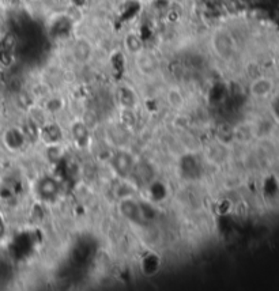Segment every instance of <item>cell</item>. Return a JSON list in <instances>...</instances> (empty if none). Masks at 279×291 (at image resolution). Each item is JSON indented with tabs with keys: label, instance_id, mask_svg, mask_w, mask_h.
<instances>
[{
	"label": "cell",
	"instance_id": "obj_1",
	"mask_svg": "<svg viewBox=\"0 0 279 291\" xmlns=\"http://www.w3.org/2000/svg\"><path fill=\"white\" fill-rule=\"evenodd\" d=\"M126 42H127V48L130 49V50H132V52H138V50L140 49L139 40H138L133 34L128 35Z\"/></svg>",
	"mask_w": 279,
	"mask_h": 291
},
{
	"label": "cell",
	"instance_id": "obj_2",
	"mask_svg": "<svg viewBox=\"0 0 279 291\" xmlns=\"http://www.w3.org/2000/svg\"><path fill=\"white\" fill-rule=\"evenodd\" d=\"M4 234V225H3V221H1V218H0V237Z\"/></svg>",
	"mask_w": 279,
	"mask_h": 291
}]
</instances>
